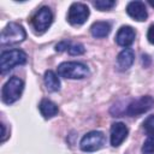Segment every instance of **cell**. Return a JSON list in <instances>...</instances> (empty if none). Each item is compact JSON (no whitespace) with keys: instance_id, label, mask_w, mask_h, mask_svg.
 Segmentation results:
<instances>
[{"instance_id":"cell-1","label":"cell","mask_w":154,"mask_h":154,"mask_svg":"<svg viewBox=\"0 0 154 154\" xmlns=\"http://www.w3.org/2000/svg\"><path fill=\"white\" fill-rule=\"evenodd\" d=\"M58 75L64 78L82 79L89 75V69L79 61H65L58 66Z\"/></svg>"},{"instance_id":"cell-2","label":"cell","mask_w":154,"mask_h":154,"mask_svg":"<svg viewBox=\"0 0 154 154\" xmlns=\"http://www.w3.org/2000/svg\"><path fill=\"white\" fill-rule=\"evenodd\" d=\"M24 89V82L19 77H11L1 89V100L6 105H11L19 100Z\"/></svg>"},{"instance_id":"cell-3","label":"cell","mask_w":154,"mask_h":154,"mask_svg":"<svg viewBox=\"0 0 154 154\" xmlns=\"http://www.w3.org/2000/svg\"><path fill=\"white\" fill-rule=\"evenodd\" d=\"M26 37V32L24 28L17 23H10L7 24L0 36V43L1 46H11V45H17L24 41Z\"/></svg>"},{"instance_id":"cell-4","label":"cell","mask_w":154,"mask_h":154,"mask_svg":"<svg viewBox=\"0 0 154 154\" xmlns=\"http://www.w3.org/2000/svg\"><path fill=\"white\" fill-rule=\"evenodd\" d=\"M26 53L22 49H11L1 53L0 57V69L1 73L12 70L17 65H23L26 63Z\"/></svg>"},{"instance_id":"cell-5","label":"cell","mask_w":154,"mask_h":154,"mask_svg":"<svg viewBox=\"0 0 154 154\" xmlns=\"http://www.w3.org/2000/svg\"><path fill=\"white\" fill-rule=\"evenodd\" d=\"M106 142V137L105 134L101 131H89L88 134H85L81 142H79V147L83 152H96L99 149H101L103 147Z\"/></svg>"},{"instance_id":"cell-6","label":"cell","mask_w":154,"mask_h":154,"mask_svg":"<svg viewBox=\"0 0 154 154\" xmlns=\"http://www.w3.org/2000/svg\"><path fill=\"white\" fill-rule=\"evenodd\" d=\"M53 22V13L49 7H41L31 18V25L36 34H43Z\"/></svg>"},{"instance_id":"cell-7","label":"cell","mask_w":154,"mask_h":154,"mask_svg":"<svg viewBox=\"0 0 154 154\" xmlns=\"http://www.w3.org/2000/svg\"><path fill=\"white\" fill-rule=\"evenodd\" d=\"M154 106V97L150 95L141 96L140 99L130 102L126 107L125 113L130 117H138L146 112H148Z\"/></svg>"},{"instance_id":"cell-8","label":"cell","mask_w":154,"mask_h":154,"mask_svg":"<svg viewBox=\"0 0 154 154\" xmlns=\"http://www.w3.org/2000/svg\"><path fill=\"white\" fill-rule=\"evenodd\" d=\"M89 8L85 4L73 2L67 12V22L72 25H82L89 17Z\"/></svg>"},{"instance_id":"cell-9","label":"cell","mask_w":154,"mask_h":154,"mask_svg":"<svg viewBox=\"0 0 154 154\" xmlns=\"http://www.w3.org/2000/svg\"><path fill=\"white\" fill-rule=\"evenodd\" d=\"M128 134H129V129L124 123L122 122L113 123L111 126V136H109L111 144L113 147H119L128 137Z\"/></svg>"},{"instance_id":"cell-10","label":"cell","mask_w":154,"mask_h":154,"mask_svg":"<svg viewBox=\"0 0 154 154\" xmlns=\"http://www.w3.org/2000/svg\"><path fill=\"white\" fill-rule=\"evenodd\" d=\"M126 13L137 22H143L148 17L146 5L142 1H130L126 6Z\"/></svg>"},{"instance_id":"cell-11","label":"cell","mask_w":154,"mask_h":154,"mask_svg":"<svg viewBox=\"0 0 154 154\" xmlns=\"http://www.w3.org/2000/svg\"><path fill=\"white\" fill-rule=\"evenodd\" d=\"M135 37H136V32L134 28L130 25H123L120 26V29L116 35V42L119 46L126 48L132 45V42L135 41Z\"/></svg>"},{"instance_id":"cell-12","label":"cell","mask_w":154,"mask_h":154,"mask_svg":"<svg viewBox=\"0 0 154 154\" xmlns=\"http://www.w3.org/2000/svg\"><path fill=\"white\" fill-rule=\"evenodd\" d=\"M135 60V53L131 48H124L117 57V66L119 70H128Z\"/></svg>"},{"instance_id":"cell-13","label":"cell","mask_w":154,"mask_h":154,"mask_svg":"<svg viewBox=\"0 0 154 154\" xmlns=\"http://www.w3.org/2000/svg\"><path fill=\"white\" fill-rule=\"evenodd\" d=\"M38 109H40L41 114L43 116V118H46V119L53 118L54 116L58 114V111H59L58 106L53 101H51L48 99L41 100V102L38 103Z\"/></svg>"},{"instance_id":"cell-14","label":"cell","mask_w":154,"mask_h":154,"mask_svg":"<svg viewBox=\"0 0 154 154\" xmlns=\"http://www.w3.org/2000/svg\"><path fill=\"white\" fill-rule=\"evenodd\" d=\"M111 31V24L108 22H95L90 26V32L96 38L106 37Z\"/></svg>"},{"instance_id":"cell-15","label":"cell","mask_w":154,"mask_h":154,"mask_svg":"<svg viewBox=\"0 0 154 154\" xmlns=\"http://www.w3.org/2000/svg\"><path fill=\"white\" fill-rule=\"evenodd\" d=\"M43 81H45V85H46L47 90H49V91H58L60 89V81H59V78H58V76L55 75L54 71L47 70L45 72Z\"/></svg>"},{"instance_id":"cell-16","label":"cell","mask_w":154,"mask_h":154,"mask_svg":"<svg viewBox=\"0 0 154 154\" xmlns=\"http://www.w3.org/2000/svg\"><path fill=\"white\" fill-rule=\"evenodd\" d=\"M93 5L99 11H108L116 5V1H113V0H97V1H94Z\"/></svg>"},{"instance_id":"cell-17","label":"cell","mask_w":154,"mask_h":154,"mask_svg":"<svg viewBox=\"0 0 154 154\" xmlns=\"http://www.w3.org/2000/svg\"><path fill=\"white\" fill-rule=\"evenodd\" d=\"M143 154H154V134L149 135L142 146Z\"/></svg>"},{"instance_id":"cell-18","label":"cell","mask_w":154,"mask_h":154,"mask_svg":"<svg viewBox=\"0 0 154 154\" xmlns=\"http://www.w3.org/2000/svg\"><path fill=\"white\" fill-rule=\"evenodd\" d=\"M142 126H143V130H144L148 135L154 134V114H153V116L147 117V118H146V120L143 122Z\"/></svg>"},{"instance_id":"cell-19","label":"cell","mask_w":154,"mask_h":154,"mask_svg":"<svg viewBox=\"0 0 154 154\" xmlns=\"http://www.w3.org/2000/svg\"><path fill=\"white\" fill-rule=\"evenodd\" d=\"M84 52H85V48H84V46L82 43H73L69 48V53L71 55H81Z\"/></svg>"},{"instance_id":"cell-20","label":"cell","mask_w":154,"mask_h":154,"mask_svg":"<svg viewBox=\"0 0 154 154\" xmlns=\"http://www.w3.org/2000/svg\"><path fill=\"white\" fill-rule=\"evenodd\" d=\"M70 46H71L70 41H61V42H59V43L55 46V51H57V52H64V51H69Z\"/></svg>"},{"instance_id":"cell-21","label":"cell","mask_w":154,"mask_h":154,"mask_svg":"<svg viewBox=\"0 0 154 154\" xmlns=\"http://www.w3.org/2000/svg\"><path fill=\"white\" fill-rule=\"evenodd\" d=\"M147 38H148V41H149L152 45H154V24H152V25L149 26L148 32H147Z\"/></svg>"},{"instance_id":"cell-22","label":"cell","mask_w":154,"mask_h":154,"mask_svg":"<svg viewBox=\"0 0 154 154\" xmlns=\"http://www.w3.org/2000/svg\"><path fill=\"white\" fill-rule=\"evenodd\" d=\"M1 128H2V138H1V142H4L6 140V128L4 124H1Z\"/></svg>"},{"instance_id":"cell-23","label":"cell","mask_w":154,"mask_h":154,"mask_svg":"<svg viewBox=\"0 0 154 154\" xmlns=\"http://www.w3.org/2000/svg\"><path fill=\"white\" fill-rule=\"evenodd\" d=\"M148 2H149V5H150L152 7H154V1H153V0H149Z\"/></svg>"}]
</instances>
